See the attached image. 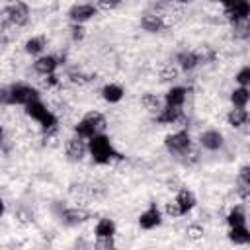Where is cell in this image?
Instances as JSON below:
<instances>
[{
  "label": "cell",
  "mask_w": 250,
  "mask_h": 250,
  "mask_svg": "<svg viewBox=\"0 0 250 250\" xmlns=\"http://www.w3.org/2000/svg\"><path fill=\"white\" fill-rule=\"evenodd\" d=\"M88 150L92 154V160L96 164H109L115 158H121V154L113 148L109 137L105 133H96L88 139Z\"/></svg>",
  "instance_id": "1"
},
{
  "label": "cell",
  "mask_w": 250,
  "mask_h": 250,
  "mask_svg": "<svg viewBox=\"0 0 250 250\" xmlns=\"http://www.w3.org/2000/svg\"><path fill=\"white\" fill-rule=\"evenodd\" d=\"M105 129V117L100 113V111H88L76 125H74V133L88 141L90 137H94L96 133H104Z\"/></svg>",
  "instance_id": "2"
},
{
  "label": "cell",
  "mask_w": 250,
  "mask_h": 250,
  "mask_svg": "<svg viewBox=\"0 0 250 250\" xmlns=\"http://www.w3.org/2000/svg\"><path fill=\"white\" fill-rule=\"evenodd\" d=\"M25 113L31 117V119H35V121H39V125H41V129L43 131H49V129H55L57 127V115L53 113V111H49L47 109V105L37 98V100H31L29 104H25Z\"/></svg>",
  "instance_id": "3"
},
{
  "label": "cell",
  "mask_w": 250,
  "mask_h": 250,
  "mask_svg": "<svg viewBox=\"0 0 250 250\" xmlns=\"http://www.w3.org/2000/svg\"><path fill=\"white\" fill-rule=\"evenodd\" d=\"M164 145H166V150L174 156H184L188 152V148L191 146V137L186 129H180L172 135H168L164 139Z\"/></svg>",
  "instance_id": "4"
},
{
  "label": "cell",
  "mask_w": 250,
  "mask_h": 250,
  "mask_svg": "<svg viewBox=\"0 0 250 250\" xmlns=\"http://www.w3.org/2000/svg\"><path fill=\"white\" fill-rule=\"evenodd\" d=\"M4 14L8 16V21L14 23L16 27H21L29 21V6L23 0H12L4 8Z\"/></svg>",
  "instance_id": "5"
},
{
  "label": "cell",
  "mask_w": 250,
  "mask_h": 250,
  "mask_svg": "<svg viewBox=\"0 0 250 250\" xmlns=\"http://www.w3.org/2000/svg\"><path fill=\"white\" fill-rule=\"evenodd\" d=\"M39 98V92L29 86V84H14L10 86V104H20V105H25L29 104L31 100H37Z\"/></svg>",
  "instance_id": "6"
},
{
  "label": "cell",
  "mask_w": 250,
  "mask_h": 250,
  "mask_svg": "<svg viewBox=\"0 0 250 250\" xmlns=\"http://www.w3.org/2000/svg\"><path fill=\"white\" fill-rule=\"evenodd\" d=\"M250 16V4L248 0H230V4L225 6V18L230 23L246 21Z\"/></svg>",
  "instance_id": "7"
},
{
  "label": "cell",
  "mask_w": 250,
  "mask_h": 250,
  "mask_svg": "<svg viewBox=\"0 0 250 250\" xmlns=\"http://www.w3.org/2000/svg\"><path fill=\"white\" fill-rule=\"evenodd\" d=\"M160 223H162V213H160V209H158L156 203H150V205L146 207V211H143V213L139 215V227L145 229V230H152V229H156Z\"/></svg>",
  "instance_id": "8"
},
{
  "label": "cell",
  "mask_w": 250,
  "mask_h": 250,
  "mask_svg": "<svg viewBox=\"0 0 250 250\" xmlns=\"http://www.w3.org/2000/svg\"><path fill=\"white\" fill-rule=\"evenodd\" d=\"M98 14V8L94 4H74L68 10V18L72 23H84L88 20H92Z\"/></svg>",
  "instance_id": "9"
},
{
  "label": "cell",
  "mask_w": 250,
  "mask_h": 250,
  "mask_svg": "<svg viewBox=\"0 0 250 250\" xmlns=\"http://www.w3.org/2000/svg\"><path fill=\"white\" fill-rule=\"evenodd\" d=\"M64 150H66V156L70 160H82L88 152V145L84 139H80L78 135L76 137H70L66 139V145H64Z\"/></svg>",
  "instance_id": "10"
},
{
  "label": "cell",
  "mask_w": 250,
  "mask_h": 250,
  "mask_svg": "<svg viewBox=\"0 0 250 250\" xmlns=\"http://www.w3.org/2000/svg\"><path fill=\"white\" fill-rule=\"evenodd\" d=\"M141 27L148 33H160L164 27H166V21L160 14H152V12H146L143 18H141Z\"/></svg>",
  "instance_id": "11"
},
{
  "label": "cell",
  "mask_w": 250,
  "mask_h": 250,
  "mask_svg": "<svg viewBox=\"0 0 250 250\" xmlns=\"http://www.w3.org/2000/svg\"><path fill=\"white\" fill-rule=\"evenodd\" d=\"M88 217H90V213L84 211V209H78V207L64 209V211L61 213V219H62V223H64L66 227H76V225L88 221Z\"/></svg>",
  "instance_id": "12"
},
{
  "label": "cell",
  "mask_w": 250,
  "mask_h": 250,
  "mask_svg": "<svg viewBox=\"0 0 250 250\" xmlns=\"http://www.w3.org/2000/svg\"><path fill=\"white\" fill-rule=\"evenodd\" d=\"M182 107L178 105H164L158 113H156V121L162 123V125H172V123H178V119L182 117Z\"/></svg>",
  "instance_id": "13"
},
{
  "label": "cell",
  "mask_w": 250,
  "mask_h": 250,
  "mask_svg": "<svg viewBox=\"0 0 250 250\" xmlns=\"http://www.w3.org/2000/svg\"><path fill=\"white\" fill-rule=\"evenodd\" d=\"M59 64H61V62H59L57 57H53V55H43V57H39V59L33 62V68H35V72H39V74L45 76V74L55 72Z\"/></svg>",
  "instance_id": "14"
},
{
  "label": "cell",
  "mask_w": 250,
  "mask_h": 250,
  "mask_svg": "<svg viewBox=\"0 0 250 250\" xmlns=\"http://www.w3.org/2000/svg\"><path fill=\"white\" fill-rule=\"evenodd\" d=\"M199 143H201V146L207 148V150H219V148L223 146V135H221L219 131H215V129H209V131L201 133Z\"/></svg>",
  "instance_id": "15"
},
{
  "label": "cell",
  "mask_w": 250,
  "mask_h": 250,
  "mask_svg": "<svg viewBox=\"0 0 250 250\" xmlns=\"http://www.w3.org/2000/svg\"><path fill=\"white\" fill-rule=\"evenodd\" d=\"M186 98H188V90L184 86H172L166 92V96H164V104L166 105H178V107H182L184 102H186Z\"/></svg>",
  "instance_id": "16"
},
{
  "label": "cell",
  "mask_w": 250,
  "mask_h": 250,
  "mask_svg": "<svg viewBox=\"0 0 250 250\" xmlns=\"http://www.w3.org/2000/svg\"><path fill=\"white\" fill-rule=\"evenodd\" d=\"M176 203H178L182 215H186V213H189V211L195 207V195H193L189 189L182 188V189L178 191V195H176Z\"/></svg>",
  "instance_id": "17"
},
{
  "label": "cell",
  "mask_w": 250,
  "mask_h": 250,
  "mask_svg": "<svg viewBox=\"0 0 250 250\" xmlns=\"http://www.w3.org/2000/svg\"><path fill=\"white\" fill-rule=\"evenodd\" d=\"M176 62L182 70H193L199 64V55L193 51H182V53H178Z\"/></svg>",
  "instance_id": "18"
},
{
  "label": "cell",
  "mask_w": 250,
  "mask_h": 250,
  "mask_svg": "<svg viewBox=\"0 0 250 250\" xmlns=\"http://www.w3.org/2000/svg\"><path fill=\"white\" fill-rule=\"evenodd\" d=\"M227 121H229V125L234 127V129L246 125V123H248V111H246V107H232V109L229 111V115H227Z\"/></svg>",
  "instance_id": "19"
},
{
  "label": "cell",
  "mask_w": 250,
  "mask_h": 250,
  "mask_svg": "<svg viewBox=\"0 0 250 250\" xmlns=\"http://www.w3.org/2000/svg\"><path fill=\"white\" fill-rule=\"evenodd\" d=\"M229 240L232 244H248L250 242V230L246 225H238V227H230L229 230Z\"/></svg>",
  "instance_id": "20"
},
{
  "label": "cell",
  "mask_w": 250,
  "mask_h": 250,
  "mask_svg": "<svg viewBox=\"0 0 250 250\" xmlns=\"http://www.w3.org/2000/svg\"><path fill=\"white\" fill-rule=\"evenodd\" d=\"M123 94H125V90H123L119 84H105V86L102 88V98H104L105 102H109V104L121 102Z\"/></svg>",
  "instance_id": "21"
},
{
  "label": "cell",
  "mask_w": 250,
  "mask_h": 250,
  "mask_svg": "<svg viewBox=\"0 0 250 250\" xmlns=\"http://www.w3.org/2000/svg\"><path fill=\"white\" fill-rule=\"evenodd\" d=\"M248 100H250V90L248 86H238L230 92V104L232 107H246L248 105Z\"/></svg>",
  "instance_id": "22"
},
{
  "label": "cell",
  "mask_w": 250,
  "mask_h": 250,
  "mask_svg": "<svg viewBox=\"0 0 250 250\" xmlns=\"http://www.w3.org/2000/svg\"><path fill=\"white\" fill-rule=\"evenodd\" d=\"M96 238H105V236H113L115 234V223L111 219H100L96 229H94Z\"/></svg>",
  "instance_id": "23"
},
{
  "label": "cell",
  "mask_w": 250,
  "mask_h": 250,
  "mask_svg": "<svg viewBox=\"0 0 250 250\" xmlns=\"http://www.w3.org/2000/svg\"><path fill=\"white\" fill-rule=\"evenodd\" d=\"M141 105H143L146 111L154 113V115L162 109V104H160L158 96H156V94H150V92H146V94H143V96H141Z\"/></svg>",
  "instance_id": "24"
},
{
  "label": "cell",
  "mask_w": 250,
  "mask_h": 250,
  "mask_svg": "<svg viewBox=\"0 0 250 250\" xmlns=\"http://www.w3.org/2000/svg\"><path fill=\"white\" fill-rule=\"evenodd\" d=\"M227 223L229 227H238V225H246V211L242 205H234L229 215H227Z\"/></svg>",
  "instance_id": "25"
},
{
  "label": "cell",
  "mask_w": 250,
  "mask_h": 250,
  "mask_svg": "<svg viewBox=\"0 0 250 250\" xmlns=\"http://www.w3.org/2000/svg\"><path fill=\"white\" fill-rule=\"evenodd\" d=\"M43 49H45V37H41V35L25 41V53L27 55H39Z\"/></svg>",
  "instance_id": "26"
},
{
  "label": "cell",
  "mask_w": 250,
  "mask_h": 250,
  "mask_svg": "<svg viewBox=\"0 0 250 250\" xmlns=\"http://www.w3.org/2000/svg\"><path fill=\"white\" fill-rule=\"evenodd\" d=\"M178 66H174V64H166V66H162V70H160V80L162 82H174V80H178Z\"/></svg>",
  "instance_id": "27"
},
{
  "label": "cell",
  "mask_w": 250,
  "mask_h": 250,
  "mask_svg": "<svg viewBox=\"0 0 250 250\" xmlns=\"http://www.w3.org/2000/svg\"><path fill=\"white\" fill-rule=\"evenodd\" d=\"M234 80L238 82V86H248L250 84V66H242L238 70V74L234 76Z\"/></svg>",
  "instance_id": "28"
},
{
  "label": "cell",
  "mask_w": 250,
  "mask_h": 250,
  "mask_svg": "<svg viewBox=\"0 0 250 250\" xmlns=\"http://www.w3.org/2000/svg\"><path fill=\"white\" fill-rule=\"evenodd\" d=\"M186 234H188V238H191V240H199V238H203V227H199V225H189V227L186 229Z\"/></svg>",
  "instance_id": "29"
},
{
  "label": "cell",
  "mask_w": 250,
  "mask_h": 250,
  "mask_svg": "<svg viewBox=\"0 0 250 250\" xmlns=\"http://www.w3.org/2000/svg\"><path fill=\"white\" fill-rule=\"evenodd\" d=\"M70 35H72V39H74V41L84 39V35H86L84 25H82V23H72V25H70Z\"/></svg>",
  "instance_id": "30"
},
{
  "label": "cell",
  "mask_w": 250,
  "mask_h": 250,
  "mask_svg": "<svg viewBox=\"0 0 250 250\" xmlns=\"http://www.w3.org/2000/svg\"><path fill=\"white\" fill-rule=\"evenodd\" d=\"M164 211H166V215H168V217H172V219L182 217V211H180V207H178L176 199H174V201H168V203H166V207H164Z\"/></svg>",
  "instance_id": "31"
},
{
  "label": "cell",
  "mask_w": 250,
  "mask_h": 250,
  "mask_svg": "<svg viewBox=\"0 0 250 250\" xmlns=\"http://www.w3.org/2000/svg\"><path fill=\"white\" fill-rule=\"evenodd\" d=\"M96 248H98V250H111V248H115V242H113V236H105V238H98V242H96Z\"/></svg>",
  "instance_id": "32"
},
{
  "label": "cell",
  "mask_w": 250,
  "mask_h": 250,
  "mask_svg": "<svg viewBox=\"0 0 250 250\" xmlns=\"http://www.w3.org/2000/svg\"><path fill=\"white\" fill-rule=\"evenodd\" d=\"M119 4H121V0H98V6H96V8L109 12V10H115Z\"/></svg>",
  "instance_id": "33"
},
{
  "label": "cell",
  "mask_w": 250,
  "mask_h": 250,
  "mask_svg": "<svg viewBox=\"0 0 250 250\" xmlns=\"http://www.w3.org/2000/svg\"><path fill=\"white\" fill-rule=\"evenodd\" d=\"M236 193L240 195L242 201H248V197H250V184H246V182H238Z\"/></svg>",
  "instance_id": "34"
},
{
  "label": "cell",
  "mask_w": 250,
  "mask_h": 250,
  "mask_svg": "<svg viewBox=\"0 0 250 250\" xmlns=\"http://www.w3.org/2000/svg\"><path fill=\"white\" fill-rule=\"evenodd\" d=\"M0 105H12L10 104V86H0Z\"/></svg>",
  "instance_id": "35"
},
{
  "label": "cell",
  "mask_w": 250,
  "mask_h": 250,
  "mask_svg": "<svg viewBox=\"0 0 250 250\" xmlns=\"http://www.w3.org/2000/svg\"><path fill=\"white\" fill-rule=\"evenodd\" d=\"M238 182H246L250 184V166H242L238 172Z\"/></svg>",
  "instance_id": "36"
},
{
  "label": "cell",
  "mask_w": 250,
  "mask_h": 250,
  "mask_svg": "<svg viewBox=\"0 0 250 250\" xmlns=\"http://www.w3.org/2000/svg\"><path fill=\"white\" fill-rule=\"evenodd\" d=\"M70 78H72V82H74V84H84V82H88V78H86L82 72H72V74H70Z\"/></svg>",
  "instance_id": "37"
},
{
  "label": "cell",
  "mask_w": 250,
  "mask_h": 250,
  "mask_svg": "<svg viewBox=\"0 0 250 250\" xmlns=\"http://www.w3.org/2000/svg\"><path fill=\"white\" fill-rule=\"evenodd\" d=\"M2 141H4V129H2V125H0V145H2Z\"/></svg>",
  "instance_id": "38"
},
{
  "label": "cell",
  "mask_w": 250,
  "mask_h": 250,
  "mask_svg": "<svg viewBox=\"0 0 250 250\" xmlns=\"http://www.w3.org/2000/svg\"><path fill=\"white\" fill-rule=\"evenodd\" d=\"M2 215H4V201L0 199V217H2Z\"/></svg>",
  "instance_id": "39"
},
{
  "label": "cell",
  "mask_w": 250,
  "mask_h": 250,
  "mask_svg": "<svg viewBox=\"0 0 250 250\" xmlns=\"http://www.w3.org/2000/svg\"><path fill=\"white\" fill-rule=\"evenodd\" d=\"M219 2H221L223 6H227V4H230V0H219Z\"/></svg>",
  "instance_id": "40"
},
{
  "label": "cell",
  "mask_w": 250,
  "mask_h": 250,
  "mask_svg": "<svg viewBox=\"0 0 250 250\" xmlns=\"http://www.w3.org/2000/svg\"><path fill=\"white\" fill-rule=\"evenodd\" d=\"M178 2H189V0H178Z\"/></svg>",
  "instance_id": "41"
},
{
  "label": "cell",
  "mask_w": 250,
  "mask_h": 250,
  "mask_svg": "<svg viewBox=\"0 0 250 250\" xmlns=\"http://www.w3.org/2000/svg\"><path fill=\"white\" fill-rule=\"evenodd\" d=\"M211 2H219V0H211Z\"/></svg>",
  "instance_id": "42"
}]
</instances>
